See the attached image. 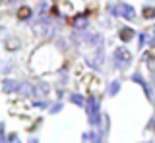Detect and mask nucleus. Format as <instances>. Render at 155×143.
<instances>
[{
    "mask_svg": "<svg viewBox=\"0 0 155 143\" xmlns=\"http://www.w3.org/2000/svg\"><path fill=\"white\" fill-rule=\"evenodd\" d=\"M116 91H118V81H114L113 85H110V95H114Z\"/></svg>",
    "mask_w": 155,
    "mask_h": 143,
    "instance_id": "6e6552de",
    "label": "nucleus"
},
{
    "mask_svg": "<svg viewBox=\"0 0 155 143\" xmlns=\"http://www.w3.org/2000/svg\"><path fill=\"white\" fill-rule=\"evenodd\" d=\"M143 16L145 17H155V8H145V10H143Z\"/></svg>",
    "mask_w": 155,
    "mask_h": 143,
    "instance_id": "39448f33",
    "label": "nucleus"
},
{
    "mask_svg": "<svg viewBox=\"0 0 155 143\" xmlns=\"http://www.w3.org/2000/svg\"><path fill=\"white\" fill-rule=\"evenodd\" d=\"M120 14L126 16V17H132L134 16V14H132V8H130L128 4H120Z\"/></svg>",
    "mask_w": 155,
    "mask_h": 143,
    "instance_id": "f03ea898",
    "label": "nucleus"
},
{
    "mask_svg": "<svg viewBox=\"0 0 155 143\" xmlns=\"http://www.w3.org/2000/svg\"><path fill=\"white\" fill-rule=\"evenodd\" d=\"M4 87H6V91H14V87H18V83H14V81H4Z\"/></svg>",
    "mask_w": 155,
    "mask_h": 143,
    "instance_id": "20e7f679",
    "label": "nucleus"
},
{
    "mask_svg": "<svg viewBox=\"0 0 155 143\" xmlns=\"http://www.w3.org/2000/svg\"><path fill=\"white\" fill-rule=\"evenodd\" d=\"M19 17H21V20L29 17V8H21V10H19Z\"/></svg>",
    "mask_w": 155,
    "mask_h": 143,
    "instance_id": "423d86ee",
    "label": "nucleus"
},
{
    "mask_svg": "<svg viewBox=\"0 0 155 143\" xmlns=\"http://www.w3.org/2000/svg\"><path fill=\"white\" fill-rule=\"evenodd\" d=\"M72 101L78 103V104H81V103H84V97H80V95H72Z\"/></svg>",
    "mask_w": 155,
    "mask_h": 143,
    "instance_id": "0eeeda50",
    "label": "nucleus"
},
{
    "mask_svg": "<svg viewBox=\"0 0 155 143\" xmlns=\"http://www.w3.org/2000/svg\"><path fill=\"white\" fill-rule=\"evenodd\" d=\"M132 37H134L132 29H122V31H120V39H122V41H130Z\"/></svg>",
    "mask_w": 155,
    "mask_h": 143,
    "instance_id": "7ed1b4c3",
    "label": "nucleus"
},
{
    "mask_svg": "<svg viewBox=\"0 0 155 143\" xmlns=\"http://www.w3.org/2000/svg\"><path fill=\"white\" fill-rule=\"evenodd\" d=\"M114 58H116V64H118V66H126V64L130 62V54H128L126 50H122V49H120V50H116Z\"/></svg>",
    "mask_w": 155,
    "mask_h": 143,
    "instance_id": "f257e3e1",
    "label": "nucleus"
}]
</instances>
